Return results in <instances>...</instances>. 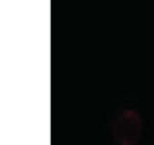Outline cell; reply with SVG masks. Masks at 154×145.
Listing matches in <instances>:
<instances>
[{
  "mask_svg": "<svg viewBox=\"0 0 154 145\" xmlns=\"http://www.w3.org/2000/svg\"><path fill=\"white\" fill-rule=\"evenodd\" d=\"M142 134V117L134 110L122 111L112 124V137L119 145H136Z\"/></svg>",
  "mask_w": 154,
  "mask_h": 145,
  "instance_id": "cell-1",
  "label": "cell"
}]
</instances>
